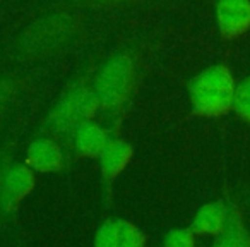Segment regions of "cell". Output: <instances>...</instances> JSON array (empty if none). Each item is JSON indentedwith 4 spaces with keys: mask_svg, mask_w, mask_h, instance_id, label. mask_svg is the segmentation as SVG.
Returning <instances> with one entry per match:
<instances>
[{
    "mask_svg": "<svg viewBox=\"0 0 250 247\" xmlns=\"http://www.w3.org/2000/svg\"><path fill=\"white\" fill-rule=\"evenodd\" d=\"M108 141L106 131L94 122H86L74 133V146L81 157H100Z\"/></svg>",
    "mask_w": 250,
    "mask_h": 247,
    "instance_id": "8fae6325",
    "label": "cell"
},
{
    "mask_svg": "<svg viewBox=\"0 0 250 247\" xmlns=\"http://www.w3.org/2000/svg\"><path fill=\"white\" fill-rule=\"evenodd\" d=\"M216 16H218V24L223 35L236 36L250 28V2L249 0H218Z\"/></svg>",
    "mask_w": 250,
    "mask_h": 247,
    "instance_id": "52a82bcc",
    "label": "cell"
},
{
    "mask_svg": "<svg viewBox=\"0 0 250 247\" xmlns=\"http://www.w3.org/2000/svg\"><path fill=\"white\" fill-rule=\"evenodd\" d=\"M16 94V81L12 77H0V113L9 107Z\"/></svg>",
    "mask_w": 250,
    "mask_h": 247,
    "instance_id": "9a60e30c",
    "label": "cell"
},
{
    "mask_svg": "<svg viewBox=\"0 0 250 247\" xmlns=\"http://www.w3.org/2000/svg\"><path fill=\"white\" fill-rule=\"evenodd\" d=\"M144 233L127 220H108L94 237V247H144Z\"/></svg>",
    "mask_w": 250,
    "mask_h": 247,
    "instance_id": "8992f818",
    "label": "cell"
},
{
    "mask_svg": "<svg viewBox=\"0 0 250 247\" xmlns=\"http://www.w3.org/2000/svg\"><path fill=\"white\" fill-rule=\"evenodd\" d=\"M235 91L233 77L226 67H208L190 84L192 107L206 117L221 115L233 105Z\"/></svg>",
    "mask_w": 250,
    "mask_h": 247,
    "instance_id": "6da1fadb",
    "label": "cell"
},
{
    "mask_svg": "<svg viewBox=\"0 0 250 247\" xmlns=\"http://www.w3.org/2000/svg\"><path fill=\"white\" fill-rule=\"evenodd\" d=\"M233 107L238 112L240 117L250 122V79L243 81L235 91V98H233Z\"/></svg>",
    "mask_w": 250,
    "mask_h": 247,
    "instance_id": "5bb4252c",
    "label": "cell"
},
{
    "mask_svg": "<svg viewBox=\"0 0 250 247\" xmlns=\"http://www.w3.org/2000/svg\"><path fill=\"white\" fill-rule=\"evenodd\" d=\"M132 158V148L122 139H110L100 153L101 174L106 180H113L125 170Z\"/></svg>",
    "mask_w": 250,
    "mask_h": 247,
    "instance_id": "30bf717a",
    "label": "cell"
},
{
    "mask_svg": "<svg viewBox=\"0 0 250 247\" xmlns=\"http://www.w3.org/2000/svg\"><path fill=\"white\" fill-rule=\"evenodd\" d=\"M28 167L31 170L48 174L63 167V153L53 139L40 137L28 148Z\"/></svg>",
    "mask_w": 250,
    "mask_h": 247,
    "instance_id": "ba28073f",
    "label": "cell"
},
{
    "mask_svg": "<svg viewBox=\"0 0 250 247\" xmlns=\"http://www.w3.org/2000/svg\"><path fill=\"white\" fill-rule=\"evenodd\" d=\"M35 187V174L28 165L12 163L0 168V211L11 213Z\"/></svg>",
    "mask_w": 250,
    "mask_h": 247,
    "instance_id": "5b68a950",
    "label": "cell"
},
{
    "mask_svg": "<svg viewBox=\"0 0 250 247\" xmlns=\"http://www.w3.org/2000/svg\"><path fill=\"white\" fill-rule=\"evenodd\" d=\"M74 31L76 24L72 18L65 14H48L22 29L18 38V46L28 55H46L69 43Z\"/></svg>",
    "mask_w": 250,
    "mask_h": 247,
    "instance_id": "7a4b0ae2",
    "label": "cell"
},
{
    "mask_svg": "<svg viewBox=\"0 0 250 247\" xmlns=\"http://www.w3.org/2000/svg\"><path fill=\"white\" fill-rule=\"evenodd\" d=\"M96 4H103V5H117V4H127L130 0H93Z\"/></svg>",
    "mask_w": 250,
    "mask_h": 247,
    "instance_id": "2e32d148",
    "label": "cell"
},
{
    "mask_svg": "<svg viewBox=\"0 0 250 247\" xmlns=\"http://www.w3.org/2000/svg\"><path fill=\"white\" fill-rule=\"evenodd\" d=\"M134 84V64L125 53L115 55L103 66L94 81V96L98 105L117 108L129 98Z\"/></svg>",
    "mask_w": 250,
    "mask_h": 247,
    "instance_id": "3957f363",
    "label": "cell"
},
{
    "mask_svg": "<svg viewBox=\"0 0 250 247\" xmlns=\"http://www.w3.org/2000/svg\"><path fill=\"white\" fill-rule=\"evenodd\" d=\"M98 100L87 88H74L53 107L46 118V127L52 133H76L83 124L91 122L98 110Z\"/></svg>",
    "mask_w": 250,
    "mask_h": 247,
    "instance_id": "277c9868",
    "label": "cell"
},
{
    "mask_svg": "<svg viewBox=\"0 0 250 247\" xmlns=\"http://www.w3.org/2000/svg\"><path fill=\"white\" fill-rule=\"evenodd\" d=\"M212 247H250V235L235 209L231 211L225 232L218 237Z\"/></svg>",
    "mask_w": 250,
    "mask_h": 247,
    "instance_id": "7c38bea8",
    "label": "cell"
},
{
    "mask_svg": "<svg viewBox=\"0 0 250 247\" xmlns=\"http://www.w3.org/2000/svg\"><path fill=\"white\" fill-rule=\"evenodd\" d=\"M165 247H195V237L192 228H175L165 235Z\"/></svg>",
    "mask_w": 250,
    "mask_h": 247,
    "instance_id": "4fadbf2b",
    "label": "cell"
},
{
    "mask_svg": "<svg viewBox=\"0 0 250 247\" xmlns=\"http://www.w3.org/2000/svg\"><path fill=\"white\" fill-rule=\"evenodd\" d=\"M233 208L223 202H209L199 208L192 220V230L201 235H221L229 222Z\"/></svg>",
    "mask_w": 250,
    "mask_h": 247,
    "instance_id": "9c48e42d",
    "label": "cell"
}]
</instances>
